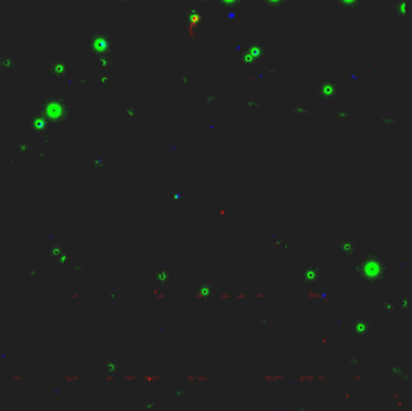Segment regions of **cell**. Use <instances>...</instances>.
Wrapping results in <instances>:
<instances>
[{"label": "cell", "instance_id": "obj_1", "mask_svg": "<svg viewBox=\"0 0 412 411\" xmlns=\"http://www.w3.org/2000/svg\"><path fill=\"white\" fill-rule=\"evenodd\" d=\"M336 1L345 9H354L361 4L362 0H336Z\"/></svg>", "mask_w": 412, "mask_h": 411}]
</instances>
